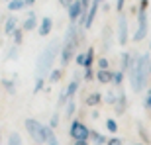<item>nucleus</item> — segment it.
I'll return each mask as SVG.
<instances>
[{
    "label": "nucleus",
    "instance_id": "72a5a7b5",
    "mask_svg": "<svg viewBox=\"0 0 151 145\" xmlns=\"http://www.w3.org/2000/svg\"><path fill=\"white\" fill-rule=\"evenodd\" d=\"M77 65L78 67H84V53H78L77 55Z\"/></svg>",
    "mask_w": 151,
    "mask_h": 145
},
{
    "label": "nucleus",
    "instance_id": "6e6552de",
    "mask_svg": "<svg viewBox=\"0 0 151 145\" xmlns=\"http://www.w3.org/2000/svg\"><path fill=\"white\" fill-rule=\"evenodd\" d=\"M69 10V20H71V24H75L81 18V14H83V6H81V0H75L73 4L67 8Z\"/></svg>",
    "mask_w": 151,
    "mask_h": 145
},
{
    "label": "nucleus",
    "instance_id": "473e14b6",
    "mask_svg": "<svg viewBox=\"0 0 151 145\" xmlns=\"http://www.w3.org/2000/svg\"><path fill=\"white\" fill-rule=\"evenodd\" d=\"M92 78H94L92 69H84V80H92Z\"/></svg>",
    "mask_w": 151,
    "mask_h": 145
},
{
    "label": "nucleus",
    "instance_id": "0eeeda50",
    "mask_svg": "<svg viewBox=\"0 0 151 145\" xmlns=\"http://www.w3.org/2000/svg\"><path fill=\"white\" fill-rule=\"evenodd\" d=\"M118 43L120 45L128 43V20L124 14L118 16Z\"/></svg>",
    "mask_w": 151,
    "mask_h": 145
},
{
    "label": "nucleus",
    "instance_id": "c85d7f7f",
    "mask_svg": "<svg viewBox=\"0 0 151 145\" xmlns=\"http://www.w3.org/2000/svg\"><path fill=\"white\" fill-rule=\"evenodd\" d=\"M24 29H16V32H14V43H16V47L20 43H22V39H24V34H22Z\"/></svg>",
    "mask_w": 151,
    "mask_h": 145
},
{
    "label": "nucleus",
    "instance_id": "37998d69",
    "mask_svg": "<svg viewBox=\"0 0 151 145\" xmlns=\"http://www.w3.org/2000/svg\"><path fill=\"white\" fill-rule=\"evenodd\" d=\"M135 145H143V143H135Z\"/></svg>",
    "mask_w": 151,
    "mask_h": 145
},
{
    "label": "nucleus",
    "instance_id": "a878e982",
    "mask_svg": "<svg viewBox=\"0 0 151 145\" xmlns=\"http://www.w3.org/2000/svg\"><path fill=\"white\" fill-rule=\"evenodd\" d=\"M43 84H45V78H43V77H37V80H35V84H34V94L41 92V88H43Z\"/></svg>",
    "mask_w": 151,
    "mask_h": 145
},
{
    "label": "nucleus",
    "instance_id": "9b49d317",
    "mask_svg": "<svg viewBox=\"0 0 151 145\" xmlns=\"http://www.w3.org/2000/svg\"><path fill=\"white\" fill-rule=\"evenodd\" d=\"M77 90H78V75H75V78L69 83V86L65 88V94H67V98L71 100L75 94H77Z\"/></svg>",
    "mask_w": 151,
    "mask_h": 145
},
{
    "label": "nucleus",
    "instance_id": "423d86ee",
    "mask_svg": "<svg viewBox=\"0 0 151 145\" xmlns=\"http://www.w3.org/2000/svg\"><path fill=\"white\" fill-rule=\"evenodd\" d=\"M147 35V10L137 12V32L134 34V41H141Z\"/></svg>",
    "mask_w": 151,
    "mask_h": 145
},
{
    "label": "nucleus",
    "instance_id": "4be33fe9",
    "mask_svg": "<svg viewBox=\"0 0 151 145\" xmlns=\"http://www.w3.org/2000/svg\"><path fill=\"white\" fill-rule=\"evenodd\" d=\"M2 86L6 88V92H8V94H14V92H16L14 80H8V78H4V80H2Z\"/></svg>",
    "mask_w": 151,
    "mask_h": 145
},
{
    "label": "nucleus",
    "instance_id": "49530a36",
    "mask_svg": "<svg viewBox=\"0 0 151 145\" xmlns=\"http://www.w3.org/2000/svg\"><path fill=\"white\" fill-rule=\"evenodd\" d=\"M8 2H10V0H8Z\"/></svg>",
    "mask_w": 151,
    "mask_h": 145
},
{
    "label": "nucleus",
    "instance_id": "4468645a",
    "mask_svg": "<svg viewBox=\"0 0 151 145\" xmlns=\"http://www.w3.org/2000/svg\"><path fill=\"white\" fill-rule=\"evenodd\" d=\"M45 139H47V145H61L59 139H57V135L53 134V129L49 126H45Z\"/></svg>",
    "mask_w": 151,
    "mask_h": 145
},
{
    "label": "nucleus",
    "instance_id": "58836bf2",
    "mask_svg": "<svg viewBox=\"0 0 151 145\" xmlns=\"http://www.w3.org/2000/svg\"><path fill=\"white\" fill-rule=\"evenodd\" d=\"M24 4H28V6H32V4H35V0H24Z\"/></svg>",
    "mask_w": 151,
    "mask_h": 145
},
{
    "label": "nucleus",
    "instance_id": "a18cd8bd",
    "mask_svg": "<svg viewBox=\"0 0 151 145\" xmlns=\"http://www.w3.org/2000/svg\"><path fill=\"white\" fill-rule=\"evenodd\" d=\"M100 2H104V0H100Z\"/></svg>",
    "mask_w": 151,
    "mask_h": 145
},
{
    "label": "nucleus",
    "instance_id": "c03bdc74",
    "mask_svg": "<svg viewBox=\"0 0 151 145\" xmlns=\"http://www.w3.org/2000/svg\"><path fill=\"white\" fill-rule=\"evenodd\" d=\"M149 72H151V65H149Z\"/></svg>",
    "mask_w": 151,
    "mask_h": 145
},
{
    "label": "nucleus",
    "instance_id": "dca6fc26",
    "mask_svg": "<svg viewBox=\"0 0 151 145\" xmlns=\"http://www.w3.org/2000/svg\"><path fill=\"white\" fill-rule=\"evenodd\" d=\"M22 29L24 32H32V29H35V14L34 12H29V16H28V20L24 22Z\"/></svg>",
    "mask_w": 151,
    "mask_h": 145
},
{
    "label": "nucleus",
    "instance_id": "f8f14e48",
    "mask_svg": "<svg viewBox=\"0 0 151 145\" xmlns=\"http://www.w3.org/2000/svg\"><path fill=\"white\" fill-rule=\"evenodd\" d=\"M16 26H18V20H16L14 16H10L8 20H6V24H4V34H6V35H12V34L18 29Z\"/></svg>",
    "mask_w": 151,
    "mask_h": 145
},
{
    "label": "nucleus",
    "instance_id": "393cba45",
    "mask_svg": "<svg viewBox=\"0 0 151 145\" xmlns=\"http://www.w3.org/2000/svg\"><path fill=\"white\" fill-rule=\"evenodd\" d=\"M75 110H77V106H75V102H73V100H69L67 108H65V116H67V120H69V118H73Z\"/></svg>",
    "mask_w": 151,
    "mask_h": 145
},
{
    "label": "nucleus",
    "instance_id": "c9c22d12",
    "mask_svg": "<svg viewBox=\"0 0 151 145\" xmlns=\"http://www.w3.org/2000/svg\"><path fill=\"white\" fill-rule=\"evenodd\" d=\"M73 2H75V0H59V4H61V6H65V8H69V6L73 4Z\"/></svg>",
    "mask_w": 151,
    "mask_h": 145
},
{
    "label": "nucleus",
    "instance_id": "7c9ffc66",
    "mask_svg": "<svg viewBox=\"0 0 151 145\" xmlns=\"http://www.w3.org/2000/svg\"><path fill=\"white\" fill-rule=\"evenodd\" d=\"M104 47H110V28H106L104 29Z\"/></svg>",
    "mask_w": 151,
    "mask_h": 145
},
{
    "label": "nucleus",
    "instance_id": "a19ab883",
    "mask_svg": "<svg viewBox=\"0 0 151 145\" xmlns=\"http://www.w3.org/2000/svg\"><path fill=\"white\" fill-rule=\"evenodd\" d=\"M0 145H2V131H0Z\"/></svg>",
    "mask_w": 151,
    "mask_h": 145
},
{
    "label": "nucleus",
    "instance_id": "f257e3e1",
    "mask_svg": "<svg viewBox=\"0 0 151 145\" xmlns=\"http://www.w3.org/2000/svg\"><path fill=\"white\" fill-rule=\"evenodd\" d=\"M151 59L149 55H139L135 61H132L129 65V83H132V88L135 92H141L143 86H145V80H147V67L151 65Z\"/></svg>",
    "mask_w": 151,
    "mask_h": 145
},
{
    "label": "nucleus",
    "instance_id": "b1692460",
    "mask_svg": "<svg viewBox=\"0 0 151 145\" xmlns=\"http://www.w3.org/2000/svg\"><path fill=\"white\" fill-rule=\"evenodd\" d=\"M106 129L110 131V134H116V131H118V123H116L114 118H108V120H106Z\"/></svg>",
    "mask_w": 151,
    "mask_h": 145
},
{
    "label": "nucleus",
    "instance_id": "cd10ccee",
    "mask_svg": "<svg viewBox=\"0 0 151 145\" xmlns=\"http://www.w3.org/2000/svg\"><path fill=\"white\" fill-rule=\"evenodd\" d=\"M57 126H59V112H55V114L51 116V120H49V128L51 129H55Z\"/></svg>",
    "mask_w": 151,
    "mask_h": 145
},
{
    "label": "nucleus",
    "instance_id": "39448f33",
    "mask_svg": "<svg viewBox=\"0 0 151 145\" xmlns=\"http://www.w3.org/2000/svg\"><path fill=\"white\" fill-rule=\"evenodd\" d=\"M69 135H71V139H73V141H88L90 129L86 128L83 122L73 120V122H71V128H69Z\"/></svg>",
    "mask_w": 151,
    "mask_h": 145
},
{
    "label": "nucleus",
    "instance_id": "e433bc0d",
    "mask_svg": "<svg viewBox=\"0 0 151 145\" xmlns=\"http://www.w3.org/2000/svg\"><path fill=\"white\" fill-rule=\"evenodd\" d=\"M124 2H126V0H116V10H118V12H122V8H124Z\"/></svg>",
    "mask_w": 151,
    "mask_h": 145
},
{
    "label": "nucleus",
    "instance_id": "ea45409f",
    "mask_svg": "<svg viewBox=\"0 0 151 145\" xmlns=\"http://www.w3.org/2000/svg\"><path fill=\"white\" fill-rule=\"evenodd\" d=\"M75 145H88V141H75Z\"/></svg>",
    "mask_w": 151,
    "mask_h": 145
},
{
    "label": "nucleus",
    "instance_id": "f3484780",
    "mask_svg": "<svg viewBox=\"0 0 151 145\" xmlns=\"http://www.w3.org/2000/svg\"><path fill=\"white\" fill-rule=\"evenodd\" d=\"M88 139H92V143H94V145H104V143H108V139L102 134H98V131H90V137H88Z\"/></svg>",
    "mask_w": 151,
    "mask_h": 145
},
{
    "label": "nucleus",
    "instance_id": "bb28decb",
    "mask_svg": "<svg viewBox=\"0 0 151 145\" xmlns=\"http://www.w3.org/2000/svg\"><path fill=\"white\" fill-rule=\"evenodd\" d=\"M122 80H124V72H122V71L112 72V83H114V84H122Z\"/></svg>",
    "mask_w": 151,
    "mask_h": 145
},
{
    "label": "nucleus",
    "instance_id": "9d476101",
    "mask_svg": "<svg viewBox=\"0 0 151 145\" xmlns=\"http://www.w3.org/2000/svg\"><path fill=\"white\" fill-rule=\"evenodd\" d=\"M51 29H53V20L51 18H43L41 20V26H39V35H49L51 34Z\"/></svg>",
    "mask_w": 151,
    "mask_h": 145
},
{
    "label": "nucleus",
    "instance_id": "f03ea898",
    "mask_svg": "<svg viewBox=\"0 0 151 145\" xmlns=\"http://www.w3.org/2000/svg\"><path fill=\"white\" fill-rule=\"evenodd\" d=\"M83 29H78L75 24H71L65 34V41H63V47H61V67H67L69 61L73 59L75 55V49L78 47V43L83 41Z\"/></svg>",
    "mask_w": 151,
    "mask_h": 145
},
{
    "label": "nucleus",
    "instance_id": "c756f323",
    "mask_svg": "<svg viewBox=\"0 0 151 145\" xmlns=\"http://www.w3.org/2000/svg\"><path fill=\"white\" fill-rule=\"evenodd\" d=\"M116 98H118V92H114V90H112V92H108V94H106L104 100H106L108 104H116Z\"/></svg>",
    "mask_w": 151,
    "mask_h": 145
},
{
    "label": "nucleus",
    "instance_id": "20e7f679",
    "mask_svg": "<svg viewBox=\"0 0 151 145\" xmlns=\"http://www.w3.org/2000/svg\"><path fill=\"white\" fill-rule=\"evenodd\" d=\"M24 126H26L29 137H32L35 143H47V139H45V126H41L37 120H34V118H28V120L24 122Z\"/></svg>",
    "mask_w": 151,
    "mask_h": 145
},
{
    "label": "nucleus",
    "instance_id": "2f4dec72",
    "mask_svg": "<svg viewBox=\"0 0 151 145\" xmlns=\"http://www.w3.org/2000/svg\"><path fill=\"white\" fill-rule=\"evenodd\" d=\"M98 71H108V59L102 57L100 61H98Z\"/></svg>",
    "mask_w": 151,
    "mask_h": 145
},
{
    "label": "nucleus",
    "instance_id": "1a4fd4ad",
    "mask_svg": "<svg viewBox=\"0 0 151 145\" xmlns=\"http://www.w3.org/2000/svg\"><path fill=\"white\" fill-rule=\"evenodd\" d=\"M126 94H124V90H118V98H116V104H114V110H116V116H122L124 112H126Z\"/></svg>",
    "mask_w": 151,
    "mask_h": 145
},
{
    "label": "nucleus",
    "instance_id": "4c0bfd02",
    "mask_svg": "<svg viewBox=\"0 0 151 145\" xmlns=\"http://www.w3.org/2000/svg\"><path fill=\"white\" fill-rule=\"evenodd\" d=\"M145 108L151 110V96H145Z\"/></svg>",
    "mask_w": 151,
    "mask_h": 145
},
{
    "label": "nucleus",
    "instance_id": "5701e85b",
    "mask_svg": "<svg viewBox=\"0 0 151 145\" xmlns=\"http://www.w3.org/2000/svg\"><path fill=\"white\" fill-rule=\"evenodd\" d=\"M8 145H22V137H20V134L12 131L10 137H8Z\"/></svg>",
    "mask_w": 151,
    "mask_h": 145
},
{
    "label": "nucleus",
    "instance_id": "aec40b11",
    "mask_svg": "<svg viewBox=\"0 0 151 145\" xmlns=\"http://www.w3.org/2000/svg\"><path fill=\"white\" fill-rule=\"evenodd\" d=\"M24 0H10V2H8V10L10 12H16V10H22L24 8Z\"/></svg>",
    "mask_w": 151,
    "mask_h": 145
},
{
    "label": "nucleus",
    "instance_id": "7ed1b4c3",
    "mask_svg": "<svg viewBox=\"0 0 151 145\" xmlns=\"http://www.w3.org/2000/svg\"><path fill=\"white\" fill-rule=\"evenodd\" d=\"M57 53H59V41H53V43H49L47 47H45V51L39 55V59H37V77H43L45 72L51 69Z\"/></svg>",
    "mask_w": 151,
    "mask_h": 145
},
{
    "label": "nucleus",
    "instance_id": "a211bd4d",
    "mask_svg": "<svg viewBox=\"0 0 151 145\" xmlns=\"http://www.w3.org/2000/svg\"><path fill=\"white\" fill-rule=\"evenodd\" d=\"M92 63H94V49L88 47L86 53H84V69H90V67H92Z\"/></svg>",
    "mask_w": 151,
    "mask_h": 145
},
{
    "label": "nucleus",
    "instance_id": "6ab92c4d",
    "mask_svg": "<svg viewBox=\"0 0 151 145\" xmlns=\"http://www.w3.org/2000/svg\"><path fill=\"white\" fill-rule=\"evenodd\" d=\"M122 72L124 71H129V65H132V61H134V57L129 55V53H122Z\"/></svg>",
    "mask_w": 151,
    "mask_h": 145
},
{
    "label": "nucleus",
    "instance_id": "79ce46f5",
    "mask_svg": "<svg viewBox=\"0 0 151 145\" xmlns=\"http://www.w3.org/2000/svg\"><path fill=\"white\" fill-rule=\"evenodd\" d=\"M147 96H151V88H149V92H147Z\"/></svg>",
    "mask_w": 151,
    "mask_h": 145
},
{
    "label": "nucleus",
    "instance_id": "ddd939ff",
    "mask_svg": "<svg viewBox=\"0 0 151 145\" xmlns=\"http://www.w3.org/2000/svg\"><path fill=\"white\" fill-rule=\"evenodd\" d=\"M100 102H102L100 92H92V94H88L86 98H84V104H86V106H98Z\"/></svg>",
    "mask_w": 151,
    "mask_h": 145
},
{
    "label": "nucleus",
    "instance_id": "412c9836",
    "mask_svg": "<svg viewBox=\"0 0 151 145\" xmlns=\"http://www.w3.org/2000/svg\"><path fill=\"white\" fill-rule=\"evenodd\" d=\"M61 77H63L61 69H53V71H49V80H51V83H59Z\"/></svg>",
    "mask_w": 151,
    "mask_h": 145
},
{
    "label": "nucleus",
    "instance_id": "2eb2a0df",
    "mask_svg": "<svg viewBox=\"0 0 151 145\" xmlns=\"http://www.w3.org/2000/svg\"><path fill=\"white\" fill-rule=\"evenodd\" d=\"M96 78H98L100 84H108V83H112V72L110 71H98L96 72Z\"/></svg>",
    "mask_w": 151,
    "mask_h": 145
},
{
    "label": "nucleus",
    "instance_id": "f704fd0d",
    "mask_svg": "<svg viewBox=\"0 0 151 145\" xmlns=\"http://www.w3.org/2000/svg\"><path fill=\"white\" fill-rule=\"evenodd\" d=\"M106 145H122V139L120 137H112V139H108Z\"/></svg>",
    "mask_w": 151,
    "mask_h": 145
}]
</instances>
